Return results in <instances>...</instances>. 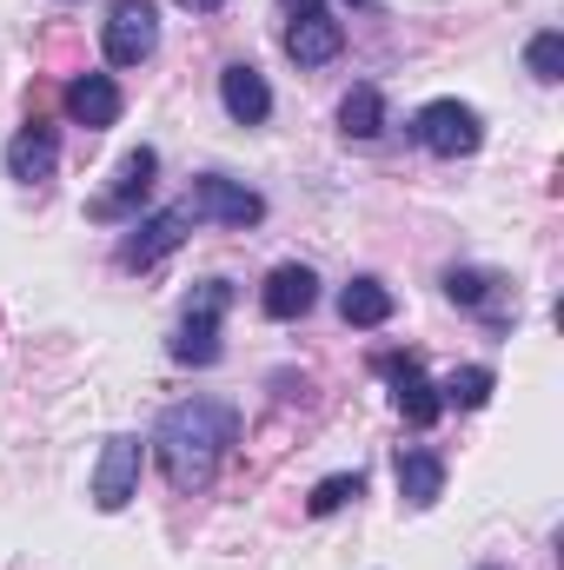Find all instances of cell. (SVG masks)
<instances>
[{
  "label": "cell",
  "mask_w": 564,
  "mask_h": 570,
  "mask_svg": "<svg viewBox=\"0 0 564 570\" xmlns=\"http://www.w3.org/2000/svg\"><path fill=\"white\" fill-rule=\"evenodd\" d=\"M60 100H67V120L87 127V134H107V127L120 120V107H127L120 87H114V73H74Z\"/></svg>",
  "instance_id": "8fae6325"
},
{
  "label": "cell",
  "mask_w": 564,
  "mask_h": 570,
  "mask_svg": "<svg viewBox=\"0 0 564 570\" xmlns=\"http://www.w3.org/2000/svg\"><path fill=\"white\" fill-rule=\"evenodd\" d=\"M346 47V27L332 20L325 0H285V60L292 67H325L339 60Z\"/></svg>",
  "instance_id": "277c9868"
},
{
  "label": "cell",
  "mask_w": 564,
  "mask_h": 570,
  "mask_svg": "<svg viewBox=\"0 0 564 570\" xmlns=\"http://www.w3.org/2000/svg\"><path fill=\"white\" fill-rule=\"evenodd\" d=\"M140 464H146V444L134 431L107 438V451H100V464H94V504H100V511H127L134 491H140Z\"/></svg>",
  "instance_id": "ba28073f"
},
{
  "label": "cell",
  "mask_w": 564,
  "mask_h": 570,
  "mask_svg": "<svg viewBox=\"0 0 564 570\" xmlns=\"http://www.w3.org/2000/svg\"><path fill=\"white\" fill-rule=\"evenodd\" d=\"M379 372L392 379V405H399V419L412 431H431L438 425V412H445V399H438V385L425 379L419 352H386L379 358Z\"/></svg>",
  "instance_id": "52a82bcc"
},
{
  "label": "cell",
  "mask_w": 564,
  "mask_h": 570,
  "mask_svg": "<svg viewBox=\"0 0 564 570\" xmlns=\"http://www.w3.org/2000/svg\"><path fill=\"white\" fill-rule=\"evenodd\" d=\"M492 392H498V372H492V365H465V372H451V379L438 385V399L458 405V412H485Z\"/></svg>",
  "instance_id": "d6986e66"
},
{
  "label": "cell",
  "mask_w": 564,
  "mask_h": 570,
  "mask_svg": "<svg viewBox=\"0 0 564 570\" xmlns=\"http://www.w3.org/2000/svg\"><path fill=\"white\" fill-rule=\"evenodd\" d=\"M186 213H193V219H213V226L246 233V226H260V219H266V199H260L253 186L226 179V173H200V179H193V193H186Z\"/></svg>",
  "instance_id": "5b68a950"
},
{
  "label": "cell",
  "mask_w": 564,
  "mask_h": 570,
  "mask_svg": "<svg viewBox=\"0 0 564 570\" xmlns=\"http://www.w3.org/2000/svg\"><path fill=\"white\" fill-rule=\"evenodd\" d=\"M525 67H532V80L558 87V80H564V33H558V27L532 33V47H525Z\"/></svg>",
  "instance_id": "44dd1931"
},
{
  "label": "cell",
  "mask_w": 564,
  "mask_h": 570,
  "mask_svg": "<svg viewBox=\"0 0 564 570\" xmlns=\"http://www.w3.org/2000/svg\"><path fill=\"white\" fill-rule=\"evenodd\" d=\"M233 444H240V412L226 399H179L153 431V451L173 491H206Z\"/></svg>",
  "instance_id": "6da1fadb"
},
{
  "label": "cell",
  "mask_w": 564,
  "mask_h": 570,
  "mask_svg": "<svg viewBox=\"0 0 564 570\" xmlns=\"http://www.w3.org/2000/svg\"><path fill=\"white\" fill-rule=\"evenodd\" d=\"M412 140L425 153H438V159H465V153L485 146V120L465 100H425L419 114H412Z\"/></svg>",
  "instance_id": "3957f363"
},
{
  "label": "cell",
  "mask_w": 564,
  "mask_h": 570,
  "mask_svg": "<svg viewBox=\"0 0 564 570\" xmlns=\"http://www.w3.org/2000/svg\"><path fill=\"white\" fill-rule=\"evenodd\" d=\"M220 100H226V114H233L240 127H260V120L273 114V87H266V73H260L253 60H233V67L220 73Z\"/></svg>",
  "instance_id": "4fadbf2b"
},
{
  "label": "cell",
  "mask_w": 564,
  "mask_h": 570,
  "mask_svg": "<svg viewBox=\"0 0 564 570\" xmlns=\"http://www.w3.org/2000/svg\"><path fill=\"white\" fill-rule=\"evenodd\" d=\"M445 298L465 305V312H478V318H492V325L512 318L505 298H498V279H492V273H471V266H451V273H445Z\"/></svg>",
  "instance_id": "2e32d148"
},
{
  "label": "cell",
  "mask_w": 564,
  "mask_h": 570,
  "mask_svg": "<svg viewBox=\"0 0 564 570\" xmlns=\"http://www.w3.org/2000/svg\"><path fill=\"white\" fill-rule=\"evenodd\" d=\"M392 305H399V298H392V285L386 279H352L346 292H339V318H346V325H366V332L386 325Z\"/></svg>",
  "instance_id": "e0dca14e"
},
{
  "label": "cell",
  "mask_w": 564,
  "mask_h": 570,
  "mask_svg": "<svg viewBox=\"0 0 564 570\" xmlns=\"http://www.w3.org/2000/svg\"><path fill=\"white\" fill-rule=\"evenodd\" d=\"M312 305H319V273H312V266H280V273L266 279V292H260V312L280 318V325L305 318Z\"/></svg>",
  "instance_id": "5bb4252c"
},
{
  "label": "cell",
  "mask_w": 564,
  "mask_h": 570,
  "mask_svg": "<svg viewBox=\"0 0 564 570\" xmlns=\"http://www.w3.org/2000/svg\"><path fill=\"white\" fill-rule=\"evenodd\" d=\"M54 166H60V134H54L47 120H27V127L7 140V179L40 186V179H54Z\"/></svg>",
  "instance_id": "7c38bea8"
},
{
  "label": "cell",
  "mask_w": 564,
  "mask_h": 570,
  "mask_svg": "<svg viewBox=\"0 0 564 570\" xmlns=\"http://www.w3.org/2000/svg\"><path fill=\"white\" fill-rule=\"evenodd\" d=\"M179 7H186V13H220L226 0H179Z\"/></svg>",
  "instance_id": "7402d4cb"
},
{
  "label": "cell",
  "mask_w": 564,
  "mask_h": 570,
  "mask_svg": "<svg viewBox=\"0 0 564 570\" xmlns=\"http://www.w3.org/2000/svg\"><path fill=\"white\" fill-rule=\"evenodd\" d=\"M226 305H233V285L226 279H200L193 285V298H186V318H179V332H173V358L179 365H220V318H226Z\"/></svg>",
  "instance_id": "7a4b0ae2"
},
{
  "label": "cell",
  "mask_w": 564,
  "mask_h": 570,
  "mask_svg": "<svg viewBox=\"0 0 564 570\" xmlns=\"http://www.w3.org/2000/svg\"><path fill=\"white\" fill-rule=\"evenodd\" d=\"M339 134L346 140H379L386 134V94L379 87H352L339 100Z\"/></svg>",
  "instance_id": "ac0fdd59"
},
{
  "label": "cell",
  "mask_w": 564,
  "mask_h": 570,
  "mask_svg": "<svg viewBox=\"0 0 564 570\" xmlns=\"http://www.w3.org/2000/svg\"><path fill=\"white\" fill-rule=\"evenodd\" d=\"M153 47H159L153 0H114V13H107V60L114 67H140V60H153Z\"/></svg>",
  "instance_id": "9c48e42d"
},
{
  "label": "cell",
  "mask_w": 564,
  "mask_h": 570,
  "mask_svg": "<svg viewBox=\"0 0 564 570\" xmlns=\"http://www.w3.org/2000/svg\"><path fill=\"white\" fill-rule=\"evenodd\" d=\"M346 7H372V0H346Z\"/></svg>",
  "instance_id": "603a6c76"
},
{
  "label": "cell",
  "mask_w": 564,
  "mask_h": 570,
  "mask_svg": "<svg viewBox=\"0 0 564 570\" xmlns=\"http://www.w3.org/2000/svg\"><path fill=\"white\" fill-rule=\"evenodd\" d=\"M399 498L412 511H431L445 498V458L438 451H399Z\"/></svg>",
  "instance_id": "9a60e30c"
},
{
  "label": "cell",
  "mask_w": 564,
  "mask_h": 570,
  "mask_svg": "<svg viewBox=\"0 0 564 570\" xmlns=\"http://www.w3.org/2000/svg\"><path fill=\"white\" fill-rule=\"evenodd\" d=\"M352 498H366V471H339V478H319V484H312V498H305V511H312V518H332V511H346Z\"/></svg>",
  "instance_id": "ffe728a7"
},
{
  "label": "cell",
  "mask_w": 564,
  "mask_h": 570,
  "mask_svg": "<svg viewBox=\"0 0 564 570\" xmlns=\"http://www.w3.org/2000/svg\"><path fill=\"white\" fill-rule=\"evenodd\" d=\"M186 226H193V213H186V206H159V213L134 219V233L120 239V266H127V273H153L166 253H179V246H186Z\"/></svg>",
  "instance_id": "8992f818"
},
{
  "label": "cell",
  "mask_w": 564,
  "mask_h": 570,
  "mask_svg": "<svg viewBox=\"0 0 564 570\" xmlns=\"http://www.w3.org/2000/svg\"><path fill=\"white\" fill-rule=\"evenodd\" d=\"M153 173H159V153H153V146H134V153L120 159L114 186H107L100 199H87V213H94V219H134L146 206V193H153Z\"/></svg>",
  "instance_id": "30bf717a"
}]
</instances>
